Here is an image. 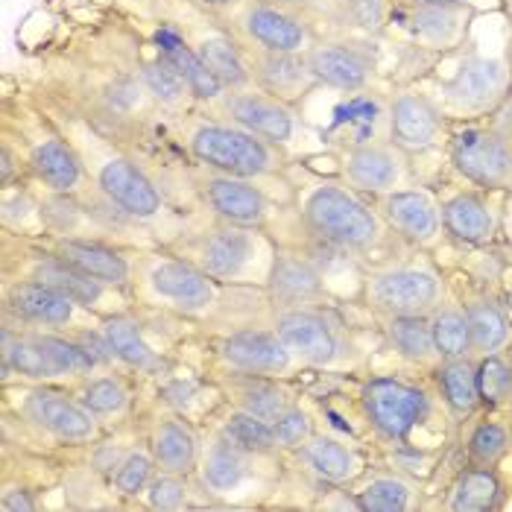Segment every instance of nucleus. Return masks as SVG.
<instances>
[{
	"label": "nucleus",
	"instance_id": "nucleus-19",
	"mask_svg": "<svg viewBox=\"0 0 512 512\" xmlns=\"http://www.w3.org/2000/svg\"><path fill=\"white\" fill-rule=\"evenodd\" d=\"M24 416L44 434L65 442H88L97 436L94 413L82 401H74L56 390H33L24 398Z\"/></svg>",
	"mask_w": 512,
	"mask_h": 512
},
{
	"label": "nucleus",
	"instance_id": "nucleus-36",
	"mask_svg": "<svg viewBox=\"0 0 512 512\" xmlns=\"http://www.w3.org/2000/svg\"><path fill=\"white\" fill-rule=\"evenodd\" d=\"M153 457L161 466V472L188 474L191 469H197L199 442L191 425H185L182 419L158 422L156 434H153Z\"/></svg>",
	"mask_w": 512,
	"mask_h": 512
},
{
	"label": "nucleus",
	"instance_id": "nucleus-44",
	"mask_svg": "<svg viewBox=\"0 0 512 512\" xmlns=\"http://www.w3.org/2000/svg\"><path fill=\"white\" fill-rule=\"evenodd\" d=\"M477 393L480 407H504L512 401V360L501 352L480 355L477 360Z\"/></svg>",
	"mask_w": 512,
	"mask_h": 512
},
{
	"label": "nucleus",
	"instance_id": "nucleus-13",
	"mask_svg": "<svg viewBox=\"0 0 512 512\" xmlns=\"http://www.w3.org/2000/svg\"><path fill=\"white\" fill-rule=\"evenodd\" d=\"M445 115L431 97L401 91L390 100V141L407 156H422L439 147Z\"/></svg>",
	"mask_w": 512,
	"mask_h": 512
},
{
	"label": "nucleus",
	"instance_id": "nucleus-2",
	"mask_svg": "<svg viewBox=\"0 0 512 512\" xmlns=\"http://www.w3.org/2000/svg\"><path fill=\"white\" fill-rule=\"evenodd\" d=\"M185 147L205 170L255 182L278 173L284 164L281 147L258 138L255 132L237 126L232 120H199L188 129Z\"/></svg>",
	"mask_w": 512,
	"mask_h": 512
},
{
	"label": "nucleus",
	"instance_id": "nucleus-33",
	"mask_svg": "<svg viewBox=\"0 0 512 512\" xmlns=\"http://www.w3.org/2000/svg\"><path fill=\"white\" fill-rule=\"evenodd\" d=\"M249 460L252 454L240 451L235 442H229L226 436L220 434L199 457V474L202 483L214 492V495H229L235 492L237 486L246 480L249 474Z\"/></svg>",
	"mask_w": 512,
	"mask_h": 512
},
{
	"label": "nucleus",
	"instance_id": "nucleus-11",
	"mask_svg": "<svg viewBox=\"0 0 512 512\" xmlns=\"http://www.w3.org/2000/svg\"><path fill=\"white\" fill-rule=\"evenodd\" d=\"M217 106L232 123L255 132L258 138H264L276 147L296 144V138L302 132V120L296 115V109L287 100H281L264 88H255V85L226 91V97Z\"/></svg>",
	"mask_w": 512,
	"mask_h": 512
},
{
	"label": "nucleus",
	"instance_id": "nucleus-20",
	"mask_svg": "<svg viewBox=\"0 0 512 512\" xmlns=\"http://www.w3.org/2000/svg\"><path fill=\"white\" fill-rule=\"evenodd\" d=\"M393 18L413 41L434 47V50H448V47H457L466 36L469 9L466 6L410 0L401 9H395Z\"/></svg>",
	"mask_w": 512,
	"mask_h": 512
},
{
	"label": "nucleus",
	"instance_id": "nucleus-59",
	"mask_svg": "<svg viewBox=\"0 0 512 512\" xmlns=\"http://www.w3.org/2000/svg\"><path fill=\"white\" fill-rule=\"evenodd\" d=\"M510 65H512V56H510Z\"/></svg>",
	"mask_w": 512,
	"mask_h": 512
},
{
	"label": "nucleus",
	"instance_id": "nucleus-47",
	"mask_svg": "<svg viewBox=\"0 0 512 512\" xmlns=\"http://www.w3.org/2000/svg\"><path fill=\"white\" fill-rule=\"evenodd\" d=\"M141 79H144L147 91H150L156 100H161L164 106H179L185 97H191V91H188L182 74H179L167 59H161V56H156L153 62H144Z\"/></svg>",
	"mask_w": 512,
	"mask_h": 512
},
{
	"label": "nucleus",
	"instance_id": "nucleus-45",
	"mask_svg": "<svg viewBox=\"0 0 512 512\" xmlns=\"http://www.w3.org/2000/svg\"><path fill=\"white\" fill-rule=\"evenodd\" d=\"M512 445V434L507 425L501 422H477L469 434V442H466V451H469V463L474 466H498Z\"/></svg>",
	"mask_w": 512,
	"mask_h": 512
},
{
	"label": "nucleus",
	"instance_id": "nucleus-43",
	"mask_svg": "<svg viewBox=\"0 0 512 512\" xmlns=\"http://www.w3.org/2000/svg\"><path fill=\"white\" fill-rule=\"evenodd\" d=\"M237 398H240V407L267 419V422H276L281 413H287L293 407L290 395L278 387L276 381H270L267 375H243L237 381Z\"/></svg>",
	"mask_w": 512,
	"mask_h": 512
},
{
	"label": "nucleus",
	"instance_id": "nucleus-60",
	"mask_svg": "<svg viewBox=\"0 0 512 512\" xmlns=\"http://www.w3.org/2000/svg\"><path fill=\"white\" fill-rule=\"evenodd\" d=\"M510 188H512V182H510Z\"/></svg>",
	"mask_w": 512,
	"mask_h": 512
},
{
	"label": "nucleus",
	"instance_id": "nucleus-38",
	"mask_svg": "<svg viewBox=\"0 0 512 512\" xmlns=\"http://www.w3.org/2000/svg\"><path fill=\"white\" fill-rule=\"evenodd\" d=\"M416 507V483L401 472L375 474L357 492V510L363 512H410Z\"/></svg>",
	"mask_w": 512,
	"mask_h": 512
},
{
	"label": "nucleus",
	"instance_id": "nucleus-46",
	"mask_svg": "<svg viewBox=\"0 0 512 512\" xmlns=\"http://www.w3.org/2000/svg\"><path fill=\"white\" fill-rule=\"evenodd\" d=\"M39 340V346L50 355V360L59 366L62 375H88L94 372L97 360L91 357V352L79 343V340H68L59 334H33Z\"/></svg>",
	"mask_w": 512,
	"mask_h": 512
},
{
	"label": "nucleus",
	"instance_id": "nucleus-29",
	"mask_svg": "<svg viewBox=\"0 0 512 512\" xmlns=\"http://www.w3.org/2000/svg\"><path fill=\"white\" fill-rule=\"evenodd\" d=\"M302 463L308 466V472L316 474L319 480L331 483V486H349L363 474L366 463L357 454L352 445L334 439L328 434H314L302 448Z\"/></svg>",
	"mask_w": 512,
	"mask_h": 512
},
{
	"label": "nucleus",
	"instance_id": "nucleus-16",
	"mask_svg": "<svg viewBox=\"0 0 512 512\" xmlns=\"http://www.w3.org/2000/svg\"><path fill=\"white\" fill-rule=\"evenodd\" d=\"M220 357L240 375H284L293 369V360H296V355L287 349V343L276 334V328L273 331H261V328L232 331L220 346Z\"/></svg>",
	"mask_w": 512,
	"mask_h": 512
},
{
	"label": "nucleus",
	"instance_id": "nucleus-26",
	"mask_svg": "<svg viewBox=\"0 0 512 512\" xmlns=\"http://www.w3.org/2000/svg\"><path fill=\"white\" fill-rule=\"evenodd\" d=\"M53 255L59 261H65L68 267H74L85 276L97 278V281H106L112 287H126L129 278H132V267H129V258L100 243V240H82V237H62L56 246H53Z\"/></svg>",
	"mask_w": 512,
	"mask_h": 512
},
{
	"label": "nucleus",
	"instance_id": "nucleus-35",
	"mask_svg": "<svg viewBox=\"0 0 512 512\" xmlns=\"http://www.w3.org/2000/svg\"><path fill=\"white\" fill-rule=\"evenodd\" d=\"M100 331L106 334V340H109V346H112V352H115V357H118L120 363H126V366H132V369H141V372H156L158 366H161L156 349L147 343L141 325H138L132 316H103Z\"/></svg>",
	"mask_w": 512,
	"mask_h": 512
},
{
	"label": "nucleus",
	"instance_id": "nucleus-55",
	"mask_svg": "<svg viewBox=\"0 0 512 512\" xmlns=\"http://www.w3.org/2000/svg\"><path fill=\"white\" fill-rule=\"evenodd\" d=\"M492 129H498L504 138H510L512 141V94L495 109V118H492V123H489Z\"/></svg>",
	"mask_w": 512,
	"mask_h": 512
},
{
	"label": "nucleus",
	"instance_id": "nucleus-40",
	"mask_svg": "<svg viewBox=\"0 0 512 512\" xmlns=\"http://www.w3.org/2000/svg\"><path fill=\"white\" fill-rule=\"evenodd\" d=\"M220 434L226 436L229 442H235L240 451L252 454V457H267L278 451V436H276V425L249 413V410H232L220 428Z\"/></svg>",
	"mask_w": 512,
	"mask_h": 512
},
{
	"label": "nucleus",
	"instance_id": "nucleus-41",
	"mask_svg": "<svg viewBox=\"0 0 512 512\" xmlns=\"http://www.w3.org/2000/svg\"><path fill=\"white\" fill-rule=\"evenodd\" d=\"M9 369L33 381H50L62 375L36 337H12V331H3V372Z\"/></svg>",
	"mask_w": 512,
	"mask_h": 512
},
{
	"label": "nucleus",
	"instance_id": "nucleus-10",
	"mask_svg": "<svg viewBox=\"0 0 512 512\" xmlns=\"http://www.w3.org/2000/svg\"><path fill=\"white\" fill-rule=\"evenodd\" d=\"M217 284L202 267L179 258H158L144 273L141 287L153 305H164L182 314H199L214 305Z\"/></svg>",
	"mask_w": 512,
	"mask_h": 512
},
{
	"label": "nucleus",
	"instance_id": "nucleus-51",
	"mask_svg": "<svg viewBox=\"0 0 512 512\" xmlns=\"http://www.w3.org/2000/svg\"><path fill=\"white\" fill-rule=\"evenodd\" d=\"M273 425H276V436L281 448H302L316 434L314 416L308 410L296 407V404L287 413H281Z\"/></svg>",
	"mask_w": 512,
	"mask_h": 512
},
{
	"label": "nucleus",
	"instance_id": "nucleus-4",
	"mask_svg": "<svg viewBox=\"0 0 512 512\" xmlns=\"http://www.w3.org/2000/svg\"><path fill=\"white\" fill-rule=\"evenodd\" d=\"M94 141L97 138L88 135V138L74 141V147L85 161L88 173L94 176L97 188L103 191V197L112 205H118L126 217L156 220L164 211V197H161L156 182L147 176V170L129 156H123L112 147H100Z\"/></svg>",
	"mask_w": 512,
	"mask_h": 512
},
{
	"label": "nucleus",
	"instance_id": "nucleus-27",
	"mask_svg": "<svg viewBox=\"0 0 512 512\" xmlns=\"http://www.w3.org/2000/svg\"><path fill=\"white\" fill-rule=\"evenodd\" d=\"M30 167L53 194L79 191V185L85 182V170H88L74 141L62 135H47L36 141L30 153Z\"/></svg>",
	"mask_w": 512,
	"mask_h": 512
},
{
	"label": "nucleus",
	"instance_id": "nucleus-5",
	"mask_svg": "<svg viewBox=\"0 0 512 512\" xmlns=\"http://www.w3.org/2000/svg\"><path fill=\"white\" fill-rule=\"evenodd\" d=\"M276 246L258 229L223 223L197 243L194 264L220 284H264L276 261Z\"/></svg>",
	"mask_w": 512,
	"mask_h": 512
},
{
	"label": "nucleus",
	"instance_id": "nucleus-52",
	"mask_svg": "<svg viewBox=\"0 0 512 512\" xmlns=\"http://www.w3.org/2000/svg\"><path fill=\"white\" fill-rule=\"evenodd\" d=\"M390 463L395 472L407 474V477H428L434 469V451L422 448V445H393L390 451Z\"/></svg>",
	"mask_w": 512,
	"mask_h": 512
},
{
	"label": "nucleus",
	"instance_id": "nucleus-30",
	"mask_svg": "<svg viewBox=\"0 0 512 512\" xmlns=\"http://www.w3.org/2000/svg\"><path fill=\"white\" fill-rule=\"evenodd\" d=\"M191 44L197 47L202 62L217 74V79H220L229 91L255 85V82H252V71H249L246 50H243V44H240L232 33H226V30H208V33H199Z\"/></svg>",
	"mask_w": 512,
	"mask_h": 512
},
{
	"label": "nucleus",
	"instance_id": "nucleus-34",
	"mask_svg": "<svg viewBox=\"0 0 512 512\" xmlns=\"http://www.w3.org/2000/svg\"><path fill=\"white\" fill-rule=\"evenodd\" d=\"M33 278L50 284V287H56V290H62V293H68L85 311L100 308L109 299V293H112V284L79 273L74 267H68L65 261H59L56 255L41 258L39 264H36V270H33Z\"/></svg>",
	"mask_w": 512,
	"mask_h": 512
},
{
	"label": "nucleus",
	"instance_id": "nucleus-58",
	"mask_svg": "<svg viewBox=\"0 0 512 512\" xmlns=\"http://www.w3.org/2000/svg\"><path fill=\"white\" fill-rule=\"evenodd\" d=\"M199 3H205V6H211V9H235L243 0H199Z\"/></svg>",
	"mask_w": 512,
	"mask_h": 512
},
{
	"label": "nucleus",
	"instance_id": "nucleus-50",
	"mask_svg": "<svg viewBox=\"0 0 512 512\" xmlns=\"http://www.w3.org/2000/svg\"><path fill=\"white\" fill-rule=\"evenodd\" d=\"M144 495L153 510H182L188 504V483L182 480V474L164 472L150 480Z\"/></svg>",
	"mask_w": 512,
	"mask_h": 512
},
{
	"label": "nucleus",
	"instance_id": "nucleus-32",
	"mask_svg": "<svg viewBox=\"0 0 512 512\" xmlns=\"http://www.w3.org/2000/svg\"><path fill=\"white\" fill-rule=\"evenodd\" d=\"M436 393L442 407L451 413V419L463 422L474 416L480 407V393H477V360L472 357H454L442 360L434 369Z\"/></svg>",
	"mask_w": 512,
	"mask_h": 512
},
{
	"label": "nucleus",
	"instance_id": "nucleus-24",
	"mask_svg": "<svg viewBox=\"0 0 512 512\" xmlns=\"http://www.w3.org/2000/svg\"><path fill=\"white\" fill-rule=\"evenodd\" d=\"M243 50L249 59L252 82L287 103L293 97H302V91L316 85L308 71L305 53H276V50H252V47H243Z\"/></svg>",
	"mask_w": 512,
	"mask_h": 512
},
{
	"label": "nucleus",
	"instance_id": "nucleus-54",
	"mask_svg": "<svg viewBox=\"0 0 512 512\" xmlns=\"http://www.w3.org/2000/svg\"><path fill=\"white\" fill-rule=\"evenodd\" d=\"M191 395H194V387H191L188 381H176V384H170V387L164 390L167 404H173V407H179V410H188Z\"/></svg>",
	"mask_w": 512,
	"mask_h": 512
},
{
	"label": "nucleus",
	"instance_id": "nucleus-31",
	"mask_svg": "<svg viewBox=\"0 0 512 512\" xmlns=\"http://www.w3.org/2000/svg\"><path fill=\"white\" fill-rule=\"evenodd\" d=\"M504 498H507V489H504L501 474L495 472V466L472 463V469H463L454 477L445 507L451 512H495L504 507Z\"/></svg>",
	"mask_w": 512,
	"mask_h": 512
},
{
	"label": "nucleus",
	"instance_id": "nucleus-23",
	"mask_svg": "<svg viewBox=\"0 0 512 512\" xmlns=\"http://www.w3.org/2000/svg\"><path fill=\"white\" fill-rule=\"evenodd\" d=\"M156 47L158 56L167 59L191 91L194 100H202V103H220L226 97V85L217 79V74L202 62V56L197 53V47L191 41L185 39L179 30L173 27H161L156 33Z\"/></svg>",
	"mask_w": 512,
	"mask_h": 512
},
{
	"label": "nucleus",
	"instance_id": "nucleus-39",
	"mask_svg": "<svg viewBox=\"0 0 512 512\" xmlns=\"http://www.w3.org/2000/svg\"><path fill=\"white\" fill-rule=\"evenodd\" d=\"M466 316H469L474 355H495L510 343V316L495 299H474L472 305H466Z\"/></svg>",
	"mask_w": 512,
	"mask_h": 512
},
{
	"label": "nucleus",
	"instance_id": "nucleus-15",
	"mask_svg": "<svg viewBox=\"0 0 512 512\" xmlns=\"http://www.w3.org/2000/svg\"><path fill=\"white\" fill-rule=\"evenodd\" d=\"M205 205L232 226L261 229L270 217V199L255 185V179H240L226 173H211L199 182Z\"/></svg>",
	"mask_w": 512,
	"mask_h": 512
},
{
	"label": "nucleus",
	"instance_id": "nucleus-42",
	"mask_svg": "<svg viewBox=\"0 0 512 512\" xmlns=\"http://www.w3.org/2000/svg\"><path fill=\"white\" fill-rule=\"evenodd\" d=\"M431 331H434V346L439 360H454V357H472V331H469V316L466 308L454 305H439L431 314Z\"/></svg>",
	"mask_w": 512,
	"mask_h": 512
},
{
	"label": "nucleus",
	"instance_id": "nucleus-7",
	"mask_svg": "<svg viewBox=\"0 0 512 512\" xmlns=\"http://www.w3.org/2000/svg\"><path fill=\"white\" fill-rule=\"evenodd\" d=\"M235 33L243 47L276 50V53H308L314 47V33L308 21L270 0H243L235 6Z\"/></svg>",
	"mask_w": 512,
	"mask_h": 512
},
{
	"label": "nucleus",
	"instance_id": "nucleus-25",
	"mask_svg": "<svg viewBox=\"0 0 512 512\" xmlns=\"http://www.w3.org/2000/svg\"><path fill=\"white\" fill-rule=\"evenodd\" d=\"M267 290L284 308H302L325 296V276L311 258L276 252L273 270L267 278Z\"/></svg>",
	"mask_w": 512,
	"mask_h": 512
},
{
	"label": "nucleus",
	"instance_id": "nucleus-9",
	"mask_svg": "<svg viewBox=\"0 0 512 512\" xmlns=\"http://www.w3.org/2000/svg\"><path fill=\"white\" fill-rule=\"evenodd\" d=\"M512 65L504 59L469 56L457 74L442 82V103L457 115H483L495 112L510 97Z\"/></svg>",
	"mask_w": 512,
	"mask_h": 512
},
{
	"label": "nucleus",
	"instance_id": "nucleus-6",
	"mask_svg": "<svg viewBox=\"0 0 512 512\" xmlns=\"http://www.w3.org/2000/svg\"><path fill=\"white\" fill-rule=\"evenodd\" d=\"M445 284L436 270L422 264H398L366 278V302L375 314L431 316L442 305Z\"/></svg>",
	"mask_w": 512,
	"mask_h": 512
},
{
	"label": "nucleus",
	"instance_id": "nucleus-1",
	"mask_svg": "<svg viewBox=\"0 0 512 512\" xmlns=\"http://www.w3.org/2000/svg\"><path fill=\"white\" fill-rule=\"evenodd\" d=\"M302 223L322 243L343 252H366L381 243L384 217L352 188L319 182L302 199Z\"/></svg>",
	"mask_w": 512,
	"mask_h": 512
},
{
	"label": "nucleus",
	"instance_id": "nucleus-22",
	"mask_svg": "<svg viewBox=\"0 0 512 512\" xmlns=\"http://www.w3.org/2000/svg\"><path fill=\"white\" fill-rule=\"evenodd\" d=\"M6 305H9L12 314H18L24 322L47 325V328L74 325L79 311H85L68 293H62V290H56V287H50L44 281H36V278L12 284Z\"/></svg>",
	"mask_w": 512,
	"mask_h": 512
},
{
	"label": "nucleus",
	"instance_id": "nucleus-21",
	"mask_svg": "<svg viewBox=\"0 0 512 512\" xmlns=\"http://www.w3.org/2000/svg\"><path fill=\"white\" fill-rule=\"evenodd\" d=\"M346 147L369 144V141H390V103L357 91L346 103L337 106L334 118L325 129Z\"/></svg>",
	"mask_w": 512,
	"mask_h": 512
},
{
	"label": "nucleus",
	"instance_id": "nucleus-12",
	"mask_svg": "<svg viewBox=\"0 0 512 512\" xmlns=\"http://www.w3.org/2000/svg\"><path fill=\"white\" fill-rule=\"evenodd\" d=\"M276 334L287 343V349L296 360L311 366H337L346 357V340L340 328L311 305L302 308H284L276 316Z\"/></svg>",
	"mask_w": 512,
	"mask_h": 512
},
{
	"label": "nucleus",
	"instance_id": "nucleus-57",
	"mask_svg": "<svg viewBox=\"0 0 512 512\" xmlns=\"http://www.w3.org/2000/svg\"><path fill=\"white\" fill-rule=\"evenodd\" d=\"M0 161H3L0 164V182L9 185V176H12V153H9V147H3V158Z\"/></svg>",
	"mask_w": 512,
	"mask_h": 512
},
{
	"label": "nucleus",
	"instance_id": "nucleus-8",
	"mask_svg": "<svg viewBox=\"0 0 512 512\" xmlns=\"http://www.w3.org/2000/svg\"><path fill=\"white\" fill-rule=\"evenodd\" d=\"M454 170L483 191H501L512 182V141L492 126L460 129L451 138Z\"/></svg>",
	"mask_w": 512,
	"mask_h": 512
},
{
	"label": "nucleus",
	"instance_id": "nucleus-3",
	"mask_svg": "<svg viewBox=\"0 0 512 512\" xmlns=\"http://www.w3.org/2000/svg\"><path fill=\"white\" fill-rule=\"evenodd\" d=\"M357 404L369 431L387 445H407L434 416V398L419 384L395 375H375L360 384Z\"/></svg>",
	"mask_w": 512,
	"mask_h": 512
},
{
	"label": "nucleus",
	"instance_id": "nucleus-37",
	"mask_svg": "<svg viewBox=\"0 0 512 512\" xmlns=\"http://www.w3.org/2000/svg\"><path fill=\"white\" fill-rule=\"evenodd\" d=\"M387 343L395 355L416 366L434 363L436 346L431 331V316H390L387 319Z\"/></svg>",
	"mask_w": 512,
	"mask_h": 512
},
{
	"label": "nucleus",
	"instance_id": "nucleus-56",
	"mask_svg": "<svg viewBox=\"0 0 512 512\" xmlns=\"http://www.w3.org/2000/svg\"><path fill=\"white\" fill-rule=\"evenodd\" d=\"M422 3H445V6H466V9L469 6H480L483 9V6H492L495 0H422Z\"/></svg>",
	"mask_w": 512,
	"mask_h": 512
},
{
	"label": "nucleus",
	"instance_id": "nucleus-18",
	"mask_svg": "<svg viewBox=\"0 0 512 512\" xmlns=\"http://www.w3.org/2000/svg\"><path fill=\"white\" fill-rule=\"evenodd\" d=\"M308 71L314 77L316 85L334 88V91H346V94H357L366 91L369 82L375 77V65L372 59L346 41H325V44H314L305 53Z\"/></svg>",
	"mask_w": 512,
	"mask_h": 512
},
{
	"label": "nucleus",
	"instance_id": "nucleus-49",
	"mask_svg": "<svg viewBox=\"0 0 512 512\" xmlns=\"http://www.w3.org/2000/svg\"><path fill=\"white\" fill-rule=\"evenodd\" d=\"M79 401L94 413V416H115L126 407L129 393L118 378H94L82 387Z\"/></svg>",
	"mask_w": 512,
	"mask_h": 512
},
{
	"label": "nucleus",
	"instance_id": "nucleus-28",
	"mask_svg": "<svg viewBox=\"0 0 512 512\" xmlns=\"http://www.w3.org/2000/svg\"><path fill=\"white\" fill-rule=\"evenodd\" d=\"M439 211H442L445 235L457 240L460 246H483L498 229L495 208L474 191H460L448 197L439 205Z\"/></svg>",
	"mask_w": 512,
	"mask_h": 512
},
{
	"label": "nucleus",
	"instance_id": "nucleus-53",
	"mask_svg": "<svg viewBox=\"0 0 512 512\" xmlns=\"http://www.w3.org/2000/svg\"><path fill=\"white\" fill-rule=\"evenodd\" d=\"M3 510L6 512H30L36 510V501L30 498L27 489H9L3 495Z\"/></svg>",
	"mask_w": 512,
	"mask_h": 512
},
{
	"label": "nucleus",
	"instance_id": "nucleus-17",
	"mask_svg": "<svg viewBox=\"0 0 512 512\" xmlns=\"http://www.w3.org/2000/svg\"><path fill=\"white\" fill-rule=\"evenodd\" d=\"M381 217L395 235L413 246H431L442 232V211L428 191L422 188H398L381 197Z\"/></svg>",
	"mask_w": 512,
	"mask_h": 512
},
{
	"label": "nucleus",
	"instance_id": "nucleus-48",
	"mask_svg": "<svg viewBox=\"0 0 512 512\" xmlns=\"http://www.w3.org/2000/svg\"><path fill=\"white\" fill-rule=\"evenodd\" d=\"M156 457H147L141 451H132L115 466V489L123 498H135L147 492L150 480L156 477Z\"/></svg>",
	"mask_w": 512,
	"mask_h": 512
},
{
	"label": "nucleus",
	"instance_id": "nucleus-14",
	"mask_svg": "<svg viewBox=\"0 0 512 512\" xmlns=\"http://www.w3.org/2000/svg\"><path fill=\"white\" fill-rule=\"evenodd\" d=\"M407 153H401L393 141H369L349 147L343 156V176L346 182L363 191L384 197L390 191L404 188L407 182Z\"/></svg>",
	"mask_w": 512,
	"mask_h": 512
}]
</instances>
